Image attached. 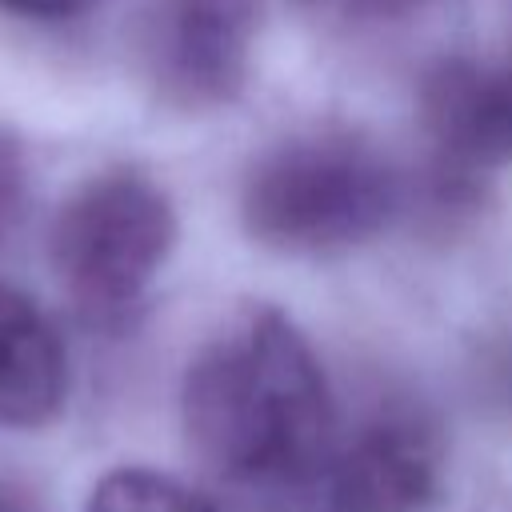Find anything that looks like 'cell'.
Masks as SVG:
<instances>
[{
    "instance_id": "cell-7",
    "label": "cell",
    "mask_w": 512,
    "mask_h": 512,
    "mask_svg": "<svg viewBox=\"0 0 512 512\" xmlns=\"http://www.w3.org/2000/svg\"><path fill=\"white\" fill-rule=\"evenodd\" d=\"M68 400V352L44 308L0 280V428H48Z\"/></svg>"
},
{
    "instance_id": "cell-5",
    "label": "cell",
    "mask_w": 512,
    "mask_h": 512,
    "mask_svg": "<svg viewBox=\"0 0 512 512\" xmlns=\"http://www.w3.org/2000/svg\"><path fill=\"white\" fill-rule=\"evenodd\" d=\"M440 488V448L428 424L380 416L332 452L320 480L324 512H420Z\"/></svg>"
},
{
    "instance_id": "cell-9",
    "label": "cell",
    "mask_w": 512,
    "mask_h": 512,
    "mask_svg": "<svg viewBox=\"0 0 512 512\" xmlns=\"http://www.w3.org/2000/svg\"><path fill=\"white\" fill-rule=\"evenodd\" d=\"M24 196H28L24 156L8 136H0V244L16 228V220L24 212Z\"/></svg>"
},
{
    "instance_id": "cell-1",
    "label": "cell",
    "mask_w": 512,
    "mask_h": 512,
    "mask_svg": "<svg viewBox=\"0 0 512 512\" xmlns=\"http://www.w3.org/2000/svg\"><path fill=\"white\" fill-rule=\"evenodd\" d=\"M180 424L224 484L288 496L320 488L336 452V408L304 332L272 304L244 308L184 372Z\"/></svg>"
},
{
    "instance_id": "cell-8",
    "label": "cell",
    "mask_w": 512,
    "mask_h": 512,
    "mask_svg": "<svg viewBox=\"0 0 512 512\" xmlns=\"http://www.w3.org/2000/svg\"><path fill=\"white\" fill-rule=\"evenodd\" d=\"M84 512H224V508L164 472L112 468L96 480Z\"/></svg>"
},
{
    "instance_id": "cell-11",
    "label": "cell",
    "mask_w": 512,
    "mask_h": 512,
    "mask_svg": "<svg viewBox=\"0 0 512 512\" xmlns=\"http://www.w3.org/2000/svg\"><path fill=\"white\" fill-rule=\"evenodd\" d=\"M0 512H44V504L24 480L0 472Z\"/></svg>"
},
{
    "instance_id": "cell-3",
    "label": "cell",
    "mask_w": 512,
    "mask_h": 512,
    "mask_svg": "<svg viewBox=\"0 0 512 512\" xmlns=\"http://www.w3.org/2000/svg\"><path fill=\"white\" fill-rule=\"evenodd\" d=\"M172 244L176 208L136 168H108L76 184L48 228L52 272L72 308L96 328H120L136 316Z\"/></svg>"
},
{
    "instance_id": "cell-2",
    "label": "cell",
    "mask_w": 512,
    "mask_h": 512,
    "mask_svg": "<svg viewBox=\"0 0 512 512\" xmlns=\"http://www.w3.org/2000/svg\"><path fill=\"white\" fill-rule=\"evenodd\" d=\"M400 208L392 164L352 132H308L260 152L240 188L244 232L284 256H328L388 228Z\"/></svg>"
},
{
    "instance_id": "cell-6",
    "label": "cell",
    "mask_w": 512,
    "mask_h": 512,
    "mask_svg": "<svg viewBox=\"0 0 512 512\" xmlns=\"http://www.w3.org/2000/svg\"><path fill=\"white\" fill-rule=\"evenodd\" d=\"M420 124L460 172L512 164V60L452 56L420 80Z\"/></svg>"
},
{
    "instance_id": "cell-4",
    "label": "cell",
    "mask_w": 512,
    "mask_h": 512,
    "mask_svg": "<svg viewBox=\"0 0 512 512\" xmlns=\"http://www.w3.org/2000/svg\"><path fill=\"white\" fill-rule=\"evenodd\" d=\"M256 36V0H156L148 68L160 96L200 112L240 96Z\"/></svg>"
},
{
    "instance_id": "cell-10",
    "label": "cell",
    "mask_w": 512,
    "mask_h": 512,
    "mask_svg": "<svg viewBox=\"0 0 512 512\" xmlns=\"http://www.w3.org/2000/svg\"><path fill=\"white\" fill-rule=\"evenodd\" d=\"M96 4H100V0H0L4 12H16V16H24V20H48V24L88 16Z\"/></svg>"
}]
</instances>
